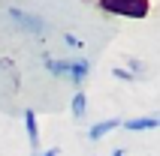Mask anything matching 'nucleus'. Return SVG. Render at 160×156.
I'll return each mask as SVG.
<instances>
[{"instance_id": "obj_2", "label": "nucleus", "mask_w": 160, "mask_h": 156, "mask_svg": "<svg viewBox=\"0 0 160 156\" xmlns=\"http://www.w3.org/2000/svg\"><path fill=\"white\" fill-rule=\"evenodd\" d=\"M97 6L109 15H124V18H145L151 12L148 0H100Z\"/></svg>"}, {"instance_id": "obj_4", "label": "nucleus", "mask_w": 160, "mask_h": 156, "mask_svg": "<svg viewBox=\"0 0 160 156\" xmlns=\"http://www.w3.org/2000/svg\"><path fill=\"white\" fill-rule=\"evenodd\" d=\"M118 126H121V120H115V117H112V120H103V123H94L91 132H88V138L91 141H100V138H106L112 129H118Z\"/></svg>"}, {"instance_id": "obj_8", "label": "nucleus", "mask_w": 160, "mask_h": 156, "mask_svg": "<svg viewBox=\"0 0 160 156\" xmlns=\"http://www.w3.org/2000/svg\"><path fill=\"white\" fill-rule=\"evenodd\" d=\"M42 156H61V150H58V147H48V150H45Z\"/></svg>"}, {"instance_id": "obj_9", "label": "nucleus", "mask_w": 160, "mask_h": 156, "mask_svg": "<svg viewBox=\"0 0 160 156\" xmlns=\"http://www.w3.org/2000/svg\"><path fill=\"white\" fill-rule=\"evenodd\" d=\"M112 156H124V150H115V153H112Z\"/></svg>"}, {"instance_id": "obj_6", "label": "nucleus", "mask_w": 160, "mask_h": 156, "mask_svg": "<svg viewBox=\"0 0 160 156\" xmlns=\"http://www.w3.org/2000/svg\"><path fill=\"white\" fill-rule=\"evenodd\" d=\"M70 108H72V117H76V120H82V117L88 114V96L79 90V93L72 96V105H70Z\"/></svg>"}, {"instance_id": "obj_3", "label": "nucleus", "mask_w": 160, "mask_h": 156, "mask_svg": "<svg viewBox=\"0 0 160 156\" xmlns=\"http://www.w3.org/2000/svg\"><path fill=\"white\" fill-rule=\"evenodd\" d=\"M9 15H12V21H15L18 27H27V30H33V33H42L45 30V21L42 18H36V15H30V12H21V9H9Z\"/></svg>"}, {"instance_id": "obj_1", "label": "nucleus", "mask_w": 160, "mask_h": 156, "mask_svg": "<svg viewBox=\"0 0 160 156\" xmlns=\"http://www.w3.org/2000/svg\"><path fill=\"white\" fill-rule=\"evenodd\" d=\"M45 69L58 78H67L70 84H85L91 63L88 60H45Z\"/></svg>"}, {"instance_id": "obj_5", "label": "nucleus", "mask_w": 160, "mask_h": 156, "mask_svg": "<svg viewBox=\"0 0 160 156\" xmlns=\"http://www.w3.org/2000/svg\"><path fill=\"white\" fill-rule=\"evenodd\" d=\"M24 129H27V141H30V147H39V126H36V114L27 108L24 111Z\"/></svg>"}, {"instance_id": "obj_7", "label": "nucleus", "mask_w": 160, "mask_h": 156, "mask_svg": "<svg viewBox=\"0 0 160 156\" xmlns=\"http://www.w3.org/2000/svg\"><path fill=\"white\" fill-rule=\"evenodd\" d=\"M112 75L115 78H121V81H136V75L130 69H121V66H115V69H112Z\"/></svg>"}]
</instances>
